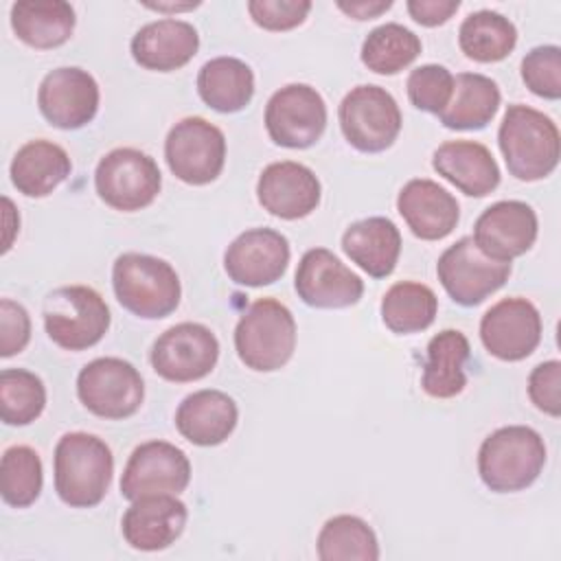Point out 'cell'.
Returning a JSON list of instances; mask_svg holds the SVG:
<instances>
[{
    "label": "cell",
    "mask_w": 561,
    "mask_h": 561,
    "mask_svg": "<svg viewBox=\"0 0 561 561\" xmlns=\"http://www.w3.org/2000/svg\"><path fill=\"white\" fill-rule=\"evenodd\" d=\"M55 491L72 508H92L105 497L114 456L107 443L88 432H68L55 445Z\"/></svg>",
    "instance_id": "1"
},
{
    "label": "cell",
    "mask_w": 561,
    "mask_h": 561,
    "mask_svg": "<svg viewBox=\"0 0 561 561\" xmlns=\"http://www.w3.org/2000/svg\"><path fill=\"white\" fill-rule=\"evenodd\" d=\"M497 145L508 173L522 182L548 178L559 164L561 136L557 123L543 112L513 103L497 129Z\"/></svg>",
    "instance_id": "2"
},
{
    "label": "cell",
    "mask_w": 561,
    "mask_h": 561,
    "mask_svg": "<svg viewBox=\"0 0 561 561\" xmlns=\"http://www.w3.org/2000/svg\"><path fill=\"white\" fill-rule=\"evenodd\" d=\"M546 465V443L528 425L491 432L478 449V473L486 489L515 493L530 486Z\"/></svg>",
    "instance_id": "3"
},
{
    "label": "cell",
    "mask_w": 561,
    "mask_h": 561,
    "mask_svg": "<svg viewBox=\"0 0 561 561\" xmlns=\"http://www.w3.org/2000/svg\"><path fill=\"white\" fill-rule=\"evenodd\" d=\"M112 287L116 300L134 316L160 320L180 305L182 287L173 265L164 259L125 252L112 265Z\"/></svg>",
    "instance_id": "4"
},
{
    "label": "cell",
    "mask_w": 561,
    "mask_h": 561,
    "mask_svg": "<svg viewBox=\"0 0 561 561\" xmlns=\"http://www.w3.org/2000/svg\"><path fill=\"white\" fill-rule=\"evenodd\" d=\"M234 348L239 359L256 373L283 368L296 348L291 311L274 298L254 300L234 327Z\"/></svg>",
    "instance_id": "5"
},
{
    "label": "cell",
    "mask_w": 561,
    "mask_h": 561,
    "mask_svg": "<svg viewBox=\"0 0 561 561\" xmlns=\"http://www.w3.org/2000/svg\"><path fill=\"white\" fill-rule=\"evenodd\" d=\"M48 337L66 351H85L103 340L110 329V307L88 285L53 289L42 305Z\"/></svg>",
    "instance_id": "6"
},
{
    "label": "cell",
    "mask_w": 561,
    "mask_h": 561,
    "mask_svg": "<svg viewBox=\"0 0 561 561\" xmlns=\"http://www.w3.org/2000/svg\"><path fill=\"white\" fill-rule=\"evenodd\" d=\"M99 197L114 210L134 213L147 208L162 188V175L151 156L134 147L107 151L94 171Z\"/></svg>",
    "instance_id": "7"
},
{
    "label": "cell",
    "mask_w": 561,
    "mask_h": 561,
    "mask_svg": "<svg viewBox=\"0 0 561 561\" xmlns=\"http://www.w3.org/2000/svg\"><path fill=\"white\" fill-rule=\"evenodd\" d=\"M337 118L346 142L364 153L386 151L401 131V110L394 96L373 83L355 85L342 99Z\"/></svg>",
    "instance_id": "8"
},
{
    "label": "cell",
    "mask_w": 561,
    "mask_h": 561,
    "mask_svg": "<svg viewBox=\"0 0 561 561\" xmlns=\"http://www.w3.org/2000/svg\"><path fill=\"white\" fill-rule=\"evenodd\" d=\"M83 408L101 419L121 421L136 414L145 399V383L134 364L121 357H96L77 377Z\"/></svg>",
    "instance_id": "9"
},
{
    "label": "cell",
    "mask_w": 561,
    "mask_h": 561,
    "mask_svg": "<svg viewBox=\"0 0 561 561\" xmlns=\"http://www.w3.org/2000/svg\"><path fill=\"white\" fill-rule=\"evenodd\" d=\"M164 158L171 173L184 184H210L224 171L226 136L206 118L186 116L169 129Z\"/></svg>",
    "instance_id": "10"
},
{
    "label": "cell",
    "mask_w": 561,
    "mask_h": 561,
    "mask_svg": "<svg viewBox=\"0 0 561 561\" xmlns=\"http://www.w3.org/2000/svg\"><path fill=\"white\" fill-rule=\"evenodd\" d=\"M327 127V103L307 83H289L276 90L265 105V129L274 145L307 149L320 140Z\"/></svg>",
    "instance_id": "11"
},
{
    "label": "cell",
    "mask_w": 561,
    "mask_h": 561,
    "mask_svg": "<svg viewBox=\"0 0 561 561\" xmlns=\"http://www.w3.org/2000/svg\"><path fill=\"white\" fill-rule=\"evenodd\" d=\"M436 274L454 302L476 307L508 280L511 263L489 259L471 237H462L440 254Z\"/></svg>",
    "instance_id": "12"
},
{
    "label": "cell",
    "mask_w": 561,
    "mask_h": 561,
    "mask_svg": "<svg viewBox=\"0 0 561 561\" xmlns=\"http://www.w3.org/2000/svg\"><path fill=\"white\" fill-rule=\"evenodd\" d=\"M219 359L217 335L199 322H180L167 329L151 346L156 375L173 383H188L206 377Z\"/></svg>",
    "instance_id": "13"
},
{
    "label": "cell",
    "mask_w": 561,
    "mask_h": 561,
    "mask_svg": "<svg viewBox=\"0 0 561 561\" xmlns=\"http://www.w3.org/2000/svg\"><path fill=\"white\" fill-rule=\"evenodd\" d=\"M191 482L188 456L167 440H147L138 445L121 476V493L136 500L153 493H182Z\"/></svg>",
    "instance_id": "14"
},
{
    "label": "cell",
    "mask_w": 561,
    "mask_h": 561,
    "mask_svg": "<svg viewBox=\"0 0 561 561\" xmlns=\"http://www.w3.org/2000/svg\"><path fill=\"white\" fill-rule=\"evenodd\" d=\"M99 83L77 66H61L50 70L37 90V105L42 116L57 129H79L99 112Z\"/></svg>",
    "instance_id": "15"
},
{
    "label": "cell",
    "mask_w": 561,
    "mask_h": 561,
    "mask_svg": "<svg viewBox=\"0 0 561 561\" xmlns=\"http://www.w3.org/2000/svg\"><path fill=\"white\" fill-rule=\"evenodd\" d=\"M294 287L298 298L316 309H344L359 302L364 294V280L327 248L302 254Z\"/></svg>",
    "instance_id": "16"
},
{
    "label": "cell",
    "mask_w": 561,
    "mask_h": 561,
    "mask_svg": "<svg viewBox=\"0 0 561 561\" xmlns=\"http://www.w3.org/2000/svg\"><path fill=\"white\" fill-rule=\"evenodd\" d=\"M480 340L502 362L528 357L541 342L539 309L526 298H502L480 320Z\"/></svg>",
    "instance_id": "17"
},
{
    "label": "cell",
    "mask_w": 561,
    "mask_h": 561,
    "mask_svg": "<svg viewBox=\"0 0 561 561\" xmlns=\"http://www.w3.org/2000/svg\"><path fill=\"white\" fill-rule=\"evenodd\" d=\"M537 230L539 224L533 206L519 199H502L482 210L471 239L489 259L511 263L533 248Z\"/></svg>",
    "instance_id": "18"
},
{
    "label": "cell",
    "mask_w": 561,
    "mask_h": 561,
    "mask_svg": "<svg viewBox=\"0 0 561 561\" xmlns=\"http://www.w3.org/2000/svg\"><path fill=\"white\" fill-rule=\"evenodd\" d=\"M289 241L274 228H250L241 232L224 254L228 278L243 287L276 283L289 263Z\"/></svg>",
    "instance_id": "19"
},
{
    "label": "cell",
    "mask_w": 561,
    "mask_h": 561,
    "mask_svg": "<svg viewBox=\"0 0 561 561\" xmlns=\"http://www.w3.org/2000/svg\"><path fill=\"white\" fill-rule=\"evenodd\" d=\"M322 186L316 173L294 160L267 164L256 182L259 204L274 217L294 221L311 215L320 204Z\"/></svg>",
    "instance_id": "20"
},
{
    "label": "cell",
    "mask_w": 561,
    "mask_h": 561,
    "mask_svg": "<svg viewBox=\"0 0 561 561\" xmlns=\"http://www.w3.org/2000/svg\"><path fill=\"white\" fill-rule=\"evenodd\" d=\"M188 508L173 493H153L131 500L123 515L121 530L134 550H164L182 535Z\"/></svg>",
    "instance_id": "21"
},
{
    "label": "cell",
    "mask_w": 561,
    "mask_h": 561,
    "mask_svg": "<svg viewBox=\"0 0 561 561\" xmlns=\"http://www.w3.org/2000/svg\"><path fill=\"white\" fill-rule=\"evenodd\" d=\"M397 210L412 234L423 241L445 239L460 219L456 197L427 178H414L403 184L397 195Z\"/></svg>",
    "instance_id": "22"
},
{
    "label": "cell",
    "mask_w": 561,
    "mask_h": 561,
    "mask_svg": "<svg viewBox=\"0 0 561 561\" xmlns=\"http://www.w3.org/2000/svg\"><path fill=\"white\" fill-rule=\"evenodd\" d=\"M197 28L175 18L149 22L131 37L134 61L156 72H171L186 66L197 55Z\"/></svg>",
    "instance_id": "23"
},
{
    "label": "cell",
    "mask_w": 561,
    "mask_h": 561,
    "mask_svg": "<svg viewBox=\"0 0 561 561\" xmlns=\"http://www.w3.org/2000/svg\"><path fill=\"white\" fill-rule=\"evenodd\" d=\"M239 408L232 397L221 390L204 388L182 399L175 410L178 432L193 445H221L237 427Z\"/></svg>",
    "instance_id": "24"
},
{
    "label": "cell",
    "mask_w": 561,
    "mask_h": 561,
    "mask_svg": "<svg viewBox=\"0 0 561 561\" xmlns=\"http://www.w3.org/2000/svg\"><path fill=\"white\" fill-rule=\"evenodd\" d=\"M434 171L469 197H484L500 184L493 153L476 140H447L432 156Z\"/></svg>",
    "instance_id": "25"
},
{
    "label": "cell",
    "mask_w": 561,
    "mask_h": 561,
    "mask_svg": "<svg viewBox=\"0 0 561 561\" xmlns=\"http://www.w3.org/2000/svg\"><path fill=\"white\" fill-rule=\"evenodd\" d=\"M344 254L373 278L394 272L401 254V232L388 217H366L342 234Z\"/></svg>",
    "instance_id": "26"
},
{
    "label": "cell",
    "mask_w": 561,
    "mask_h": 561,
    "mask_svg": "<svg viewBox=\"0 0 561 561\" xmlns=\"http://www.w3.org/2000/svg\"><path fill=\"white\" fill-rule=\"evenodd\" d=\"M70 169L72 164L64 147L37 138L18 149L11 160L9 175L22 195L46 197L70 175Z\"/></svg>",
    "instance_id": "27"
},
{
    "label": "cell",
    "mask_w": 561,
    "mask_h": 561,
    "mask_svg": "<svg viewBox=\"0 0 561 561\" xmlns=\"http://www.w3.org/2000/svg\"><path fill=\"white\" fill-rule=\"evenodd\" d=\"M75 24V9L64 0H26L11 7L13 33L18 39L39 50L66 44Z\"/></svg>",
    "instance_id": "28"
},
{
    "label": "cell",
    "mask_w": 561,
    "mask_h": 561,
    "mask_svg": "<svg viewBox=\"0 0 561 561\" xmlns=\"http://www.w3.org/2000/svg\"><path fill=\"white\" fill-rule=\"evenodd\" d=\"M469 340L456 329L436 333L427 344V362L421 386L434 399H451L467 386L465 364L469 359Z\"/></svg>",
    "instance_id": "29"
},
{
    "label": "cell",
    "mask_w": 561,
    "mask_h": 561,
    "mask_svg": "<svg viewBox=\"0 0 561 561\" xmlns=\"http://www.w3.org/2000/svg\"><path fill=\"white\" fill-rule=\"evenodd\" d=\"M197 92L215 112H241L254 96V72L237 57H215L199 68Z\"/></svg>",
    "instance_id": "30"
},
{
    "label": "cell",
    "mask_w": 561,
    "mask_h": 561,
    "mask_svg": "<svg viewBox=\"0 0 561 561\" xmlns=\"http://www.w3.org/2000/svg\"><path fill=\"white\" fill-rule=\"evenodd\" d=\"M500 101V88L491 77L460 72L454 77L451 101L438 114V121L447 129H484L493 121Z\"/></svg>",
    "instance_id": "31"
},
{
    "label": "cell",
    "mask_w": 561,
    "mask_h": 561,
    "mask_svg": "<svg viewBox=\"0 0 561 561\" xmlns=\"http://www.w3.org/2000/svg\"><path fill=\"white\" fill-rule=\"evenodd\" d=\"M458 44L460 50L473 61H502L517 44V28L497 11H473L458 28Z\"/></svg>",
    "instance_id": "32"
},
{
    "label": "cell",
    "mask_w": 561,
    "mask_h": 561,
    "mask_svg": "<svg viewBox=\"0 0 561 561\" xmlns=\"http://www.w3.org/2000/svg\"><path fill=\"white\" fill-rule=\"evenodd\" d=\"M438 311L436 294L414 280L394 283L381 298V320L399 335L425 331Z\"/></svg>",
    "instance_id": "33"
},
{
    "label": "cell",
    "mask_w": 561,
    "mask_h": 561,
    "mask_svg": "<svg viewBox=\"0 0 561 561\" xmlns=\"http://www.w3.org/2000/svg\"><path fill=\"white\" fill-rule=\"evenodd\" d=\"M318 557L322 561H377L379 543L375 530L357 515H335L318 533Z\"/></svg>",
    "instance_id": "34"
},
{
    "label": "cell",
    "mask_w": 561,
    "mask_h": 561,
    "mask_svg": "<svg viewBox=\"0 0 561 561\" xmlns=\"http://www.w3.org/2000/svg\"><path fill=\"white\" fill-rule=\"evenodd\" d=\"M421 55V39L397 22L373 28L362 44V64L377 75H397Z\"/></svg>",
    "instance_id": "35"
},
{
    "label": "cell",
    "mask_w": 561,
    "mask_h": 561,
    "mask_svg": "<svg viewBox=\"0 0 561 561\" xmlns=\"http://www.w3.org/2000/svg\"><path fill=\"white\" fill-rule=\"evenodd\" d=\"M42 484V458L33 447L13 445L4 449L0 460V493L9 506H31L39 497Z\"/></svg>",
    "instance_id": "36"
},
{
    "label": "cell",
    "mask_w": 561,
    "mask_h": 561,
    "mask_svg": "<svg viewBox=\"0 0 561 561\" xmlns=\"http://www.w3.org/2000/svg\"><path fill=\"white\" fill-rule=\"evenodd\" d=\"M44 381L24 368H4L0 373V416L7 425H28L44 412Z\"/></svg>",
    "instance_id": "37"
},
{
    "label": "cell",
    "mask_w": 561,
    "mask_h": 561,
    "mask_svg": "<svg viewBox=\"0 0 561 561\" xmlns=\"http://www.w3.org/2000/svg\"><path fill=\"white\" fill-rule=\"evenodd\" d=\"M454 94V75L438 64H425L410 72L408 77V99L410 103L430 114H440Z\"/></svg>",
    "instance_id": "38"
},
{
    "label": "cell",
    "mask_w": 561,
    "mask_h": 561,
    "mask_svg": "<svg viewBox=\"0 0 561 561\" xmlns=\"http://www.w3.org/2000/svg\"><path fill=\"white\" fill-rule=\"evenodd\" d=\"M522 79L533 94L557 101L561 96V48L546 44L528 50L522 59Z\"/></svg>",
    "instance_id": "39"
},
{
    "label": "cell",
    "mask_w": 561,
    "mask_h": 561,
    "mask_svg": "<svg viewBox=\"0 0 561 561\" xmlns=\"http://www.w3.org/2000/svg\"><path fill=\"white\" fill-rule=\"evenodd\" d=\"M250 18L265 31H289L305 22L311 11L309 0H250Z\"/></svg>",
    "instance_id": "40"
},
{
    "label": "cell",
    "mask_w": 561,
    "mask_h": 561,
    "mask_svg": "<svg viewBox=\"0 0 561 561\" xmlns=\"http://www.w3.org/2000/svg\"><path fill=\"white\" fill-rule=\"evenodd\" d=\"M528 397L537 410L550 416L561 414V362L559 359L541 362L530 370Z\"/></svg>",
    "instance_id": "41"
},
{
    "label": "cell",
    "mask_w": 561,
    "mask_h": 561,
    "mask_svg": "<svg viewBox=\"0 0 561 561\" xmlns=\"http://www.w3.org/2000/svg\"><path fill=\"white\" fill-rule=\"evenodd\" d=\"M31 340V318L28 311L11 300L2 298L0 300V357H11L18 355L26 348Z\"/></svg>",
    "instance_id": "42"
},
{
    "label": "cell",
    "mask_w": 561,
    "mask_h": 561,
    "mask_svg": "<svg viewBox=\"0 0 561 561\" xmlns=\"http://www.w3.org/2000/svg\"><path fill=\"white\" fill-rule=\"evenodd\" d=\"M458 0H410L408 13L423 26H438L445 24L458 11Z\"/></svg>",
    "instance_id": "43"
},
{
    "label": "cell",
    "mask_w": 561,
    "mask_h": 561,
    "mask_svg": "<svg viewBox=\"0 0 561 561\" xmlns=\"http://www.w3.org/2000/svg\"><path fill=\"white\" fill-rule=\"evenodd\" d=\"M392 7L390 0H353V2H337V9L344 11L353 20H373L386 13Z\"/></svg>",
    "instance_id": "44"
},
{
    "label": "cell",
    "mask_w": 561,
    "mask_h": 561,
    "mask_svg": "<svg viewBox=\"0 0 561 561\" xmlns=\"http://www.w3.org/2000/svg\"><path fill=\"white\" fill-rule=\"evenodd\" d=\"M199 2H188V4H147L149 9L156 11H186V9H195Z\"/></svg>",
    "instance_id": "45"
}]
</instances>
